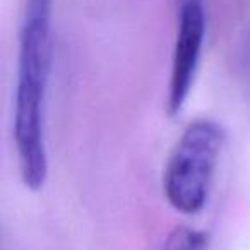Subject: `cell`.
Returning <instances> with one entry per match:
<instances>
[{
  "label": "cell",
  "mask_w": 250,
  "mask_h": 250,
  "mask_svg": "<svg viewBox=\"0 0 250 250\" xmlns=\"http://www.w3.org/2000/svg\"><path fill=\"white\" fill-rule=\"evenodd\" d=\"M208 233L188 226H178L168 235L163 250H208Z\"/></svg>",
  "instance_id": "4"
},
{
  "label": "cell",
  "mask_w": 250,
  "mask_h": 250,
  "mask_svg": "<svg viewBox=\"0 0 250 250\" xmlns=\"http://www.w3.org/2000/svg\"><path fill=\"white\" fill-rule=\"evenodd\" d=\"M52 19L53 0H26L19 31L14 141L21 178L35 192L48 177L45 115L53 60Z\"/></svg>",
  "instance_id": "1"
},
{
  "label": "cell",
  "mask_w": 250,
  "mask_h": 250,
  "mask_svg": "<svg viewBox=\"0 0 250 250\" xmlns=\"http://www.w3.org/2000/svg\"><path fill=\"white\" fill-rule=\"evenodd\" d=\"M225 134L212 120H195L184 130L165 168L163 190L173 209L197 214L211 190Z\"/></svg>",
  "instance_id": "2"
},
{
  "label": "cell",
  "mask_w": 250,
  "mask_h": 250,
  "mask_svg": "<svg viewBox=\"0 0 250 250\" xmlns=\"http://www.w3.org/2000/svg\"><path fill=\"white\" fill-rule=\"evenodd\" d=\"M206 38V9L202 0H180L178 5L177 38L171 60L170 86L167 108L177 115L184 108L194 86Z\"/></svg>",
  "instance_id": "3"
}]
</instances>
